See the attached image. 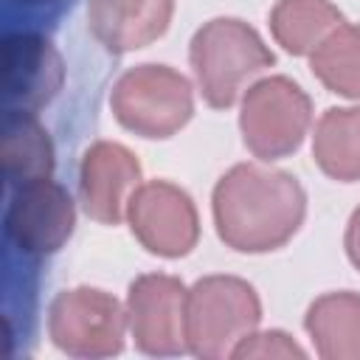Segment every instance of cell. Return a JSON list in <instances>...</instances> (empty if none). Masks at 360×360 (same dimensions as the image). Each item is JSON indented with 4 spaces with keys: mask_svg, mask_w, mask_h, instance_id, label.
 Masks as SVG:
<instances>
[{
    "mask_svg": "<svg viewBox=\"0 0 360 360\" xmlns=\"http://www.w3.org/2000/svg\"><path fill=\"white\" fill-rule=\"evenodd\" d=\"M6 231L22 253H53L73 231V202L68 191L48 177L20 186L6 214Z\"/></svg>",
    "mask_w": 360,
    "mask_h": 360,
    "instance_id": "30bf717a",
    "label": "cell"
},
{
    "mask_svg": "<svg viewBox=\"0 0 360 360\" xmlns=\"http://www.w3.org/2000/svg\"><path fill=\"white\" fill-rule=\"evenodd\" d=\"M309 112V98L295 82L284 76L256 82L248 90L239 115L248 149L262 160L290 155L307 135Z\"/></svg>",
    "mask_w": 360,
    "mask_h": 360,
    "instance_id": "5b68a950",
    "label": "cell"
},
{
    "mask_svg": "<svg viewBox=\"0 0 360 360\" xmlns=\"http://www.w3.org/2000/svg\"><path fill=\"white\" fill-rule=\"evenodd\" d=\"M127 323L121 304L90 287L59 292L48 318L53 343L73 357H110L121 352Z\"/></svg>",
    "mask_w": 360,
    "mask_h": 360,
    "instance_id": "8992f818",
    "label": "cell"
},
{
    "mask_svg": "<svg viewBox=\"0 0 360 360\" xmlns=\"http://www.w3.org/2000/svg\"><path fill=\"white\" fill-rule=\"evenodd\" d=\"M346 250H349V259L360 267V208L352 214L349 219V231H346Z\"/></svg>",
    "mask_w": 360,
    "mask_h": 360,
    "instance_id": "d6986e66",
    "label": "cell"
},
{
    "mask_svg": "<svg viewBox=\"0 0 360 360\" xmlns=\"http://www.w3.org/2000/svg\"><path fill=\"white\" fill-rule=\"evenodd\" d=\"M304 188L295 177L259 166H233L214 188V219L219 236L248 253L284 245L304 219Z\"/></svg>",
    "mask_w": 360,
    "mask_h": 360,
    "instance_id": "6da1fadb",
    "label": "cell"
},
{
    "mask_svg": "<svg viewBox=\"0 0 360 360\" xmlns=\"http://www.w3.org/2000/svg\"><path fill=\"white\" fill-rule=\"evenodd\" d=\"M0 163L14 186L45 180L53 172V146L48 132L25 110H6L0 124Z\"/></svg>",
    "mask_w": 360,
    "mask_h": 360,
    "instance_id": "4fadbf2b",
    "label": "cell"
},
{
    "mask_svg": "<svg viewBox=\"0 0 360 360\" xmlns=\"http://www.w3.org/2000/svg\"><path fill=\"white\" fill-rule=\"evenodd\" d=\"M22 3H45V0H22Z\"/></svg>",
    "mask_w": 360,
    "mask_h": 360,
    "instance_id": "ffe728a7",
    "label": "cell"
},
{
    "mask_svg": "<svg viewBox=\"0 0 360 360\" xmlns=\"http://www.w3.org/2000/svg\"><path fill=\"white\" fill-rule=\"evenodd\" d=\"M62 76V59L48 39L37 34H14L3 42L0 87L8 110L34 112L45 107L56 96Z\"/></svg>",
    "mask_w": 360,
    "mask_h": 360,
    "instance_id": "9c48e42d",
    "label": "cell"
},
{
    "mask_svg": "<svg viewBox=\"0 0 360 360\" xmlns=\"http://www.w3.org/2000/svg\"><path fill=\"white\" fill-rule=\"evenodd\" d=\"M138 180L141 166L129 155V149L110 141L93 143L82 160L79 174L84 211L104 225H115L124 217V208L129 205Z\"/></svg>",
    "mask_w": 360,
    "mask_h": 360,
    "instance_id": "8fae6325",
    "label": "cell"
},
{
    "mask_svg": "<svg viewBox=\"0 0 360 360\" xmlns=\"http://www.w3.org/2000/svg\"><path fill=\"white\" fill-rule=\"evenodd\" d=\"M262 318L253 287L233 276H208L197 281L186 301L188 352L205 360L228 357Z\"/></svg>",
    "mask_w": 360,
    "mask_h": 360,
    "instance_id": "7a4b0ae2",
    "label": "cell"
},
{
    "mask_svg": "<svg viewBox=\"0 0 360 360\" xmlns=\"http://www.w3.org/2000/svg\"><path fill=\"white\" fill-rule=\"evenodd\" d=\"M186 287L172 276H141L129 287L127 321L135 346L146 354H180L186 340Z\"/></svg>",
    "mask_w": 360,
    "mask_h": 360,
    "instance_id": "52a82bcc",
    "label": "cell"
},
{
    "mask_svg": "<svg viewBox=\"0 0 360 360\" xmlns=\"http://www.w3.org/2000/svg\"><path fill=\"white\" fill-rule=\"evenodd\" d=\"M231 357H304V349L287 338L284 332H262V335H248L239 340Z\"/></svg>",
    "mask_w": 360,
    "mask_h": 360,
    "instance_id": "ac0fdd59",
    "label": "cell"
},
{
    "mask_svg": "<svg viewBox=\"0 0 360 360\" xmlns=\"http://www.w3.org/2000/svg\"><path fill=\"white\" fill-rule=\"evenodd\" d=\"M312 73L332 93L360 98V25H338L312 51Z\"/></svg>",
    "mask_w": 360,
    "mask_h": 360,
    "instance_id": "e0dca14e",
    "label": "cell"
},
{
    "mask_svg": "<svg viewBox=\"0 0 360 360\" xmlns=\"http://www.w3.org/2000/svg\"><path fill=\"white\" fill-rule=\"evenodd\" d=\"M307 332L321 357L360 360V295H321L307 312Z\"/></svg>",
    "mask_w": 360,
    "mask_h": 360,
    "instance_id": "5bb4252c",
    "label": "cell"
},
{
    "mask_svg": "<svg viewBox=\"0 0 360 360\" xmlns=\"http://www.w3.org/2000/svg\"><path fill=\"white\" fill-rule=\"evenodd\" d=\"M312 152L318 166L335 180L360 177V107L329 110L318 127Z\"/></svg>",
    "mask_w": 360,
    "mask_h": 360,
    "instance_id": "2e32d148",
    "label": "cell"
},
{
    "mask_svg": "<svg viewBox=\"0 0 360 360\" xmlns=\"http://www.w3.org/2000/svg\"><path fill=\"white\" fill-rule=\"evenodd\" d=\"M270 65L273 53L262 37L239 20H211L191 39V68L211 107H231L239 90Z\"/></svg>",
    "mask_w": 360,
    "mask_h": 360,
    "instance_id": "3957f363",
    "label": "cell"
},
{
    "mask_svg": "<svg viewBox=\"0 0 360 360\" xmlns=\"http://www.w3.org/2000/svg\"><path fill=\"white\" fill-rule=\"evenodd\" d=\"M188 82L163 65H141L127 70L112 87L115 118L146 138H166L177 132L191 115Z\"/></svg>",
    "mask_w": 360,
    "mask_h": 360,
    "instance_id": "277c9868",
    "label": "cell"
},
{
    "mask_svg": "<svg viewBox=\"0 0 360 360\" xmlns=\"http://www.w3.org/2000/svg\"><path fill=\"white\" fill-rule=\"evenodd\" d=\"M129 225L141 245L158 256H183L197 242V211L186 191L172 183L138 186L129 205Z\"/></svg>",
    "mask_w": 360,
    "mask_h": 360,
    "instance_id": "ba28073f",
    "label": "cell"
},
{
    "mask_svg": "<svg viewBox=\"0 0 360 360\" xmlns=\"http://www.w3.org/2000/svg\"><path fill=\"white\" fill-rule=\"evenodd\" d=\"M87 20L110 51H135L158 39L172 20V0H90Z\"/></svg>",
    "mask_w": 360,
    "mask_h": 360,
    "instance_id": "7c38bea8",
    "label": "cell"
},
{
    "mask_svg": "<svg viewBox=\"0 0 360 360\" xmlns=\"http://www.w3.org/2000/svg\"><path fill=\"white\" fill-rule=\"evenodd\" d=\"M340 22V11L326 0H278L270 14L273 37L298 56L312 53Z\"/></svg>",
    "mask_w": 360,
    "mask_h": 360,
    "instance_id": "9a60e30c",
    "label": "cell"
}]
</instances>
